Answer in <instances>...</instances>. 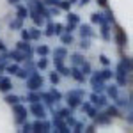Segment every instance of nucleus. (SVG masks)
I'll return each mask as SVG.
<instances>
[{"instance_id":"obj_1","label":"nucleus","mask_w":133,"mask_h":133,"mask_svg":"<svg viewBox=\"0 0 133 133\" xmlns=\"http://www.w3.org/2000/svg\"><path fill=\"white\" fill-rule=\"evenodd\" d=\"M27 87H29V91H37L39 87H43V76L36 71V69H34V71L30 73V76L27 78Z\"/></svg>"},{"instance_id":"obj_2","label":"nucleus","mask_w":133,"mask_h":133,"mask_svg":"<svg viewBox=\"0 0 133 133\" xmlns=\"http://www.w3.org/2000/svg\"><path fill=\"white\" fill-rule=\"evenodd\" d=\"M12 107H14V114H16V123L23 124L25 121H27V114H29L27 107H23V105H20V103H16V105H12Z\"/></svg>"},{"instance_id":"obj_3","label":"nucleus","mask_w":133,"mask_h":133,"mask_svg":"<svg viewBox=\"0 0 133 133\" xmlns=\"http://www.w3.org/2000/svg\"><path fill=\"white\" fill-rule=\"evenodd\" d=\"M103 82H105V80L99 76V73H94V75L91 76V85H92V89H94V92H98V94H99V92L105 91V87H107V85H105Z\"/></svg>"},{"instance_id":"obj_4","label":"nucleus","mask_w":133,"mask_h":133,"mask_svg":"<svg viewBox=\"0 0 133 133\" xmlns=\"http://www.w3.org/2000/svg\"><path fill=\"white\" fill-rule=\"evenodd\" d=\"M55 115V119H53V126H55V131H59V133H69L71 131V128L68 126V124L62 121L61 117L57 115V114H53Z\"/></svg>"},{"instance_id":"obj_5","label":"nucleus","mask_w":133,"mask_h":133,"mask_svg":"<svg viewBox=\"0 0 133 133\" xmlns=\"http://www.w3.org/2000/svg\"><path fill=\"white\" fill-rule=\"evenodd\" d=\"M50 128H51V124L43 121V119H39V121H36L32 124V131H36V133H46V131H50Z\"/></svg>"},{"instance_id":"obj_6","label":"nucleus","mask_w":133,"mask_h":133,"mask_svg":"<svg viewBox=\"0 0 133 133\" xmlns=\"http://www.w3.org/2000/svg\"><path fill=\"white\" fill-rule=\"evenodd\" d=\"M117 73H123V75L131 73V59L130 57H123V61L119 62V66H117Z\"/></svg>"},{"instance_id":"obj_7","label":"nucleus","mask_w":133,"mask_h":133,"mask_svg":"<svg viewBox=\"0 0 133 133\" xmlns=\"http://www.w3.org/2000/svg\"><path fill=\"white\" fill-rule=\"evenodd\" d=\"M30 112L37 117V119H44L46 117V112H44V107H43L39 101H36V103H32L30 105Z\"/></svg>"},{"instance_id":"obj_8","label":"nucleus","mask_w":133,"mask_h":133,"mask_svg":"<svg viewBox=\"0 0 133 133\" xmlns=\"http://www.w3.org/2000/svg\"><path fill=\"white\" fill-rule=\"evenodd\" d=\"M91 101L96 107H107V96H103V92H92L91 94Z\"/></svg>"},{"instance_id":"obj_9","label":"nucleus","mask_w":133,"mask_h":133,"mask_svg":"<svg viewBox=\"0 0 133 133\" xmlns=\"http://www.w3.org/2000/svg\"><path fill=\"white\" fill-rule=\"evenodd\" d=\"M7 57L9 59H12V61H16V62H21V61H27V59H30L25 51H20V50H14V51H9L7 53Z\"/></svg>"},{"instance_id":"obj_10","label":"nucleus","mask_w":133,"mask_h":133,"mask_svg":"<svg viewBox=\"0 0 133 133\" xmlns=\"http://www.w3.org/2000/svg\"><path fill=\"white\" fill-rule=\"evenodd\" d=\"M80 103H82V98H80V96H76V94H73V92L68 94V107H69L71 110L73 108H78Z\"/></svg>"},{"instance_id":"obj_11","label":"nucleus","mask_w":133,"mask_h":133,"mask_svg":"<svg viewBox=\"0 0 133 133\" xmlns=\"http://www.w3.org/2000/svg\"><path fill=\"white\" fill-rule=\"evenodd\" d=\"M115 41L119 46H126V43H128V37H126V32L121 29V27H117L115 29Z\"/></svg>"},{"instance_id":"obj_12","label":"nucleus","mask_w":133,"mask_h":133,"mask_svg":"<svg viewBox=\"0 0 133 133\" xmlns=\"http://www.w3.org/2000/svg\"><path fill=\"white\" fill-rule=\"evenodd\" d=\"M69 75H71V76L75 78V80H76V82H80V83L85 82V75L80 71V68H78V66H73L71 69H69Z\"/></svg>"},{"instance_id":"obj_13","label":"nucleus","mask_w":133,"mask_h":133,"mask_svg":"<svg viewBox=\"0 0 133 133\" xmlns=\"http://www.w3.org/2000/svg\"><path fill=\"white\" fill-rule=\"evenodd\" d=\"M110 115H107V114H96L94 115V121H96V124H99V126H107V124L110 123Z\"/></svg>"},{"instance_id":"obj_14","label":"nucleus","mask_w":133,"mask_h":133,"mask_svg":"<svg viewBox=\"0 0 133 133\" xmlns=\"http://www.w3.org/2000/svg\"><path fill=\"white\" fill-rule=\"evenodd\" d=\"M101 37L105 41H110V23L108 21L101 23Z\"/></svg>"},{"instance_id":"obj_15","label":"nucleus","mask_w":133,"mask_h":133,"mask_svg":"<svg viewBox=\"0 0 133 133\" xmlns=\"http://www.w3.org/2000/svg\"><path fill=\"white\" fill-rule=\"evenodd\" d=\"M16 50H20V51H27V55H29V57L32 55V48H30V44H29V41H23V39L18 43Z\"/></svg>"},{"instance_id":"obj_16","label":"nucleus","mask_w":133,"mask_h":133,"mask_svg":"<svg viewBox=\"0 0 133 133\" xmlns=\"http://www.w3.org/2000/svg\"><path fill=\"white\" fill-rule=\"evenodd\" d=\"M12 89V83L9 78H0V91L2 92H9Z\"/></svg>"},{"instance_id":"obj_17","label":"nucleus","mask_w":133,"mask_h":133,"mask_svg":"<svg viewBox=\"0 0 133 133\" xmlns=\"http://www.w3.org/2000/svg\"><path fill=\"white\" fill-rule=\"evenodd\" d=\"M107 89V94L112 98V99H115L117 96H119V87L117 85H110V87H105Z\"/></svg>"},{"instance_id":"obj_18","label":"nucleus","mask_w":133,"mask_h":133,"mask_svg":"<svg viewBox=\"0 0 133 133\" xmlns=\"http://www.w3.org/2000/svg\"><path fill=\"white\" fill-rule=\"evenodd\" d=\"M39 96H41V99L44 103H46V105H48V107H53V101H55V99H53V98H51V94L50 92H41V94H39Z\"/></svg>"},{"instance_id":"obj_19","label":"nucleus","mask_w":133,"mask_h":133,"mask_svg":"<svg viewBox=\"0 0 133 133\" xmlns=\"http://www.w3.org/2000/svg\"><path fill=\"white\" fill-rule=\"evenodd\" d=\"M16 14H18V18H20V20H25V18L29 16V7L20 5V7H18V11H16Z\"/></svg>"},{"instance_id":"obj_20","label":"nucleus","mask_w":133,"mask_h":133,"mask_svg":"<svg viewBox=\"0 0 133 133\" xmlns=\"http://www.w3.org/2000/svg\"><path fill=\"white\" fill-rule=\"evenodd\" d=\"M71 62H73V66H80L83 62V55L82 53H73L71 55Z\"/></svg>"},{"instance_id":"obj_21","label":"nucleus","mask_w":133,"mask_h":133,"mask_svg":"<svg viewBox=\"0 0 133 133\" xmlns=\"http://www.w3.org/2000/svg\"><path fill=\"white\" fill-rule=\"evenodd\" d=\"M30 69H27V68H25V69H21V68H18V71H16V76H20V78H23V80H27V78H29V76H30Z\"/></svg>"},{"instance_id":"obj_22","label":"nucleus","mask_w":133,"mask_h":133,"mask_svg":"<svg viewBox=\"0 0 133 133\" xmlns=\"http://www.w3.org/2000/svg\"><path fill=\"white\" fill-rule=\"evenodd\" d=\"M91 21L92 23H98V25H101V23H105V18H103V14H99V12H94V14H92L91 16Z\"/></svg>"},{"instance_id":"obj_23","label":"nucleus","mask_w":133,"mask_h":133,"mask_svg":"<svg viewBox=\"0 0 133 133\" xmlns=\"http://www.w3.org/2000/svg\"><path fill=\"white\" fill-rule=\"evenodd\" d=\"M27 101H30V103L41 101V96H39V94H37L36 91H30V92H29V96H27Z\"/></svg>"},{"instance_id":"obj_24","label":"nucleus","mask_w":133,"mask_h":133,"mask_svg":"<svg viewBox=\"0 0 133 133\" xmlns=\"http://www.w3.org/2000/svg\"><path fill=\"white\" fill-rule=\"evenodd\" d=\"M36 51H37V55H41V57H46V55L50 53V48H48V46H44V44H39V46L36 48Z\"/></svg>"},{"instance_id":"obj_25","label":"nucleus","mask_w":133,"mask_h":133,"mask_svg":"<svg viewBox=\"0 0 133 133\" xmlns=\"http://www.w3.org/2000/svg\"><path fill=\"white\" fill-rule=\"evenodd\" d=\"M80 34H82V37H91L92 36V30L89 25H82L80 27Z\"/></svg>"},{"instance_id":"obj_26","label":"nucleus","mask_w":133,"mask_h":133,"mask_svg":"<svg viewBox=\"0 0 133 133\" xmlns=\"http://www.w3.org/2000/svg\"><path fill=\"white\" fill-rule=\"evenodd\" d=\"M4 101H5V103H9V105H16V103L20 101V98H18L16 94H7Z\"/></svg>"},{"instance_id":"obj_27","label":"nucleus","mask_w":133,"mask_h":133,"mask_svg":"<svg viewBox=\"0 0 133 133\" xmlns=\"http://www.w3.org/2000/svg\"><path fill=\"white\" fill-rule=\"evenodd\" d=\"M48 37H51V36H55V23H51V21H48L46 23V32H44Z\"/></svg>"},{"instance_id":"obj_28","label":"nucleus","mask_w":133,"mask_h":133,"mask_svg":"<svg viewBox=\"0 0 133 133\" xmlns=\"http://www.w3.org/2000/svg\"><path fill=\"white\" fill-rule=\"evenodd\" d=\"M61 41L64 43V44H71V43H73V36H71V32L61 34Z\"/></svg>"},{"instance_id":"obj_29","label":"nucleus","mask_w":133,"mask_h":133,"mask_svg":"<svg viewBox=\"0 0 133 133\" xmlns=\"http://www.w3.org/2000/svg\"><path fill=\"white\" fill-rule=\"evenodd\" d=\"M99 76H101L103 80H110V78L114 76V73H112V69H108V68H107V69L99 71Z\"/></svg>"},{"instance_id":"obj_30","label":"nucleus","mask_w":133,"mask_h":133,"mask_svg":"<svg viewBox=\"0 0 133 133\" xmlns=\"http://www.w3.org/2000/svg\"><path fill=\"white\" fill-rule=\"evenodd\" d=\"M59 9H62V11H69V7H71V2L69 0H59Z\"/></svg>"},{"instance_id":"obj_31","label":"nucleus","mask_w":133,"mask_h":133,"mask_svg":"<svg viewBox=\"0 0 133 133\" xmlns=\"http://www.w3.org/2000/svg\"><path fill=\"white\" fill-rule=\"evenodd\" d=\"M80 71H82L83 75H91V64L83 61L82 64H80Z\"/></svg>"},{"instance_id":"obj_32","label":"nucleus","mask_w":133,"mask_h":133,"mask_svg":"<svg viewBox=\"0 0 133 133\" xmlns=\"http://www.w3.org/2000/svg\"><path fill=\"white\" fill-rule=\"evenodd\" d=\"M9 27L12 29V30H14V29H20V30H21V27H23V20H20V18H18V20H12L9 23Z\"/></svg>"},{"instance_id":"obj_33","label":"nucleus","mask_w":133,"mask_h":133,"mask_svg":"<svg viewBox=\"0 0 133 133\" xmlns=\"http://www.w3.org/2000/svg\"><path fill=\"white\" fill-rule=\"evenodd\" d=\"M53 114H57V115H59L61 119H66V117H68V115L71 114V108L68 107V108H62V110H59V112H53Z\"/></svg>"},{"instance_id":"obj_34","label":"nucleus","mask_w":133,"mask_h":133,"mask_svg":"<svg viewBox=\"0 0 133 133\" xmlns=\"http://www.w3.org/2000/svg\"><path fill=\"white\" fill-rule=\"evenodd\" d=\"M29 34H30V39H39L41 30H39L37 27H34V29H30V30H29Z\"/></svg>"},{"instance_id":"obj_35","label":"nucleus","mask_w":133,"mask_h":133,"mask_svg":"<svg viewBox=\"0 0 133 133\" xmlns=\"http://www.w3.org/2000/svg\"><path fill=\"white\" fill-rule=\"evenodd\" d=\"M107 115H110V117H117V115H119L117 107H108V108H107Z\"/></svg>"},{"instance_id":"obj_36","label":"nucleus","mask_w":133,"mask_h":133,"mask_svg":"<svg viewBox=\"0 0 133 133\" xmlns=\"http://www.w3.org/2000/svg\"><path fill=\"white\" fill-rule=\"evenodd\" d=\"M4 69H5L7 73H11V75H16V71H18V66H16V64H9V66L5 64V68H4Z\"/></svg>"},{"instance_id":"obj_37","label":"nucleus","mask_w":133,"mask_h":133,"mask_svg":"<svg viewBox=\"0 0 133 133\" xmlns=\"http://www.w3.org/2000/svg\"><path fill=\"white\" fill-rule=\"evenodd\" d=\"M68 21H69V23H75V25H78V14H75V12H68Z\"/></svg>"},{"instance_id":"obj_38","label":"nucleus","mask_w":133,"mask_h":133,"mask_svg":"<svg viewBox=\"0 0 133 133\" xmlns=\"http://www.w3.org/2000/svg\"><path fill=\"white\" fill-rule=\"evenodd\" d=\"M50 94H51V98H53L55 101H61V99H62V94H61L59 91H57V89H51Z\"/></svg>"},{"instance_id":"obj_39","label":"nucleus","mask_w":133,"mask_h":133,"mask_svg":"<svg viewBox=\"0 0 133 133\" xmlns=\"http://www.w3.org/2000/svg\"><path fill=\"white\" fill-rule=\"evenodd\" d=\"M59 80H61V76H59V73H55V71H53V73L50 75V82L53 83V85H57V83H59Z\"/></svg>"},{"instance_id":"obj_40","label":"nucleus","mask_w":133,"mask_h":133,"mask_svg":"<svg viewBox=\"0 0 133 133\" xmlns=\"http://www.w3.org/2000/svg\"><path fill=\"white\" fill-rule=\"evenodd\" d=\"M37 68H39V69H46V68H48V61H46L44 57L39 59V61H37Z\"/></svg>"},{"instance_id":"obj_41","label":"nucleus","mask_w":133,"mask_h":133,"mask_svg":"<svg viewBox=\"0 0 133 133\" xmlns=\"http://www.w3.org/2000/svg\"><path fill=\"white\" fill-rule=\"evenodd\" d=\"M64 66V57H59V55H55V68L59 69V68H62Z\"/></svg>"},{"instance_id":"obj_42","label":"nucleus","mask_w":133,"mask_h":133,"mask_svg":"<svg viewBox=\"0 0 133 133\" xmlns=\"http://www.w3.org/2000/svg\"><path fill=\"white\" fill-rule=\"evenodd\" d=\"M105 9H107V7H105ZM105 20L108 21V23H114V21H115L114 20V12L110 9H107V18H105Z\"/></svg>"},{"instance_id":"obj_43","label":"nucleus","mask_w":133,"mask_h":133,"mask_svg":"<svg viewBox=\"0 0 133 133\" xmlns=\"http://www.w3.org/2000/svg\"><path fill=\"white\" fill-rule=\"evenodd\" d=\"M80 46H82L83 50H87V48L91 46V43H89V37H82V43H80Z\"/></svg>"},{"instance_id":"obj_44","label":"nucleus","mask_w":133,"mask_h":133,"mask_svg":"<svg viewBox=\"0 0 133 133\" xmlns=\"http://www.w3.org/2000/svg\"><path fill=\"white\" fill-rule=\"evenodd\" d=\"M55 55H59V57H66L68 51H66V48H55Z\"/></svg>"},{"instance_id":"obj_45","label":"nucleus","mask_w":133,"mask_h":133,"mask_svg":"<svg viewBox=\"0 0 133 133\" xmlns=\"http://www.w3.org/2000/svg\"><path fill=\"white\" fill-rule=\"evenodd\" d=\"M21 39H23V41H30V34H29V30L21 29Z\"/></svg>"},{"instance_id":"obj_46","label":"nucleus","mask_w":133,"mask_h":133,"mask_svg":"<svg viewBox=\"0 0 133 133\" xmlns=\"http://www.w3.org/2000/svg\"><path fill=\"white\" fill-rule=\"evenodd\" d=\"M99 62H101L103 66H108V64H110V59H108L107 55H99Z\"/></svg>"},{"instance_id":"obj_47","label":"nucleus","mask_w":133,"mask_h":133,"mask_svg":"<svg viewBox=\"0 0 133 133\" xmlns=\"http://www.w3.org/2000/svg\"><path fill=\"white\" fill-rule=\"evenodd\" d=\"M87 115H89V117H92V119H94V115H96V114H98V108H94V107H91V108H89V110H87Z\"/></svg>"},{"instance_id":"obj_48","label":"nucleus","mask_w":133,"mask_h":133,"mask_svg":"<svg viewBox=\"0 0 133 133\" xmlns=\"http://www.w3.org/2000/svg\"><path fill=\"white\" fill-rule=\"evenodd\" d=\"M69 92L76 94V96H80V98H83V96H85V91H83V89H73V91H69Z\"/></svg>"},{"instance_id":"obj_49","label":"nucleus","mask_w":133,"mask_h":133,"mask_svg":"<svg viewBox=\"0 0 133 133\" xmlns=\"http://www.w3.org/2000/svg\"><path fill=\"white\" fill-rule=\"evenodd\" d=\"M62 30H64V27H62L61 23H55V36H61Z\"/></svg>"},{"instance_id":"obj_50","label":"nucleus","mask_w":133,"mask_h":133,"mask_svg":"<svg viewBox=\"0 0 133 133\" xmlns=\"http://www.w3.org/2000/svg\"><path fill=\"white\" fill-rule=\"evenodd\" d=\"M57 71L61 73V75H64V76H69V69H68V68H66V66H62V68H59V69H57Z\"/></svg>"},{"instance_id":"obj_51","label":"nucleus","mask_w":133,"mask_h":133,"mask_svg":"<svg viewBox=\"0 0 133 133\" xmlns=\"http://www.w3.org/2000/svg\"><path fill=\"white\" fill-rule=\"evenodd\" d=\"M21 131L30 133V131H32V124H29V123H23V128H21Z\"/></svg>"},{"instance_id":"obj_52","label":"nucleus","mask_w":133,"mask_h":133,"mask_svg":"<svg viewBox=\"0 0 133 133\" xmlns=\"http://www.w3.org/2000/svg\"><path fill=\"white\" fill-rule=\"evenodd\" d=\"M91 107H92L91 103H80V108H82L83 112H87V110H89V108H91Z\"/></svg>"},{"instance_id":"obj_53","label":"nucleus","mask_w":133,"mask_h":133,"mask_svg":"<svg viewBox=\"0 0 133 133\" xmlns=\"http://www.w3.org/2000/svg\"><path fill=\"white\" fill-rule=\"evenodd\" d=\"M75 27H76L75 23H68V25H66V32H73V30H75Z\"/></svg>"},{"instance_id":"obj_54","label":"nucleus","mask_w":133,"mask_h":133,"mask_svg":"<svg viewBox=\"0 0 133 133\" xmlns=\"http://www.w3.org/2000/svg\"><path fill=\"white\" fill-rule=\"evenodd\" d=\"M94 130H96V126H94V124H89V126L85 128V131H87V133H92Z\"/></svg>"},{"instance_id":"obj_55","label":"nucleus","mask_w":133,"mask_h":133,"mask_svg":"<svg viewBox=\"0 0 133 133\" xmlns=\"http://www.w3.org/2000/svg\"><path fill=\"white\" fill-rule=\"evenodd\" d=\"M44 4H48V5H57L59 0H44Z\"/></svg>"},{"instance_id":"obj_56","label":"nucleus","mask_w":133,"mask_h":133,"mask_svg":"<svg viewBox=\"0 0 133 133\" xmlns=\"http://www.w3.org/2000/svg\"><path fill=\"white\" fill-rule=\"evenodd\" d=\"M98 5H101V7H107V5H108V2H107V0H98Z\"/></svg>"},{"instance_id":"obj_57","label":"nucleus","mask_w":133,"mask_h":133,"mask_svg":"<svg viewBox=\"0 0 133 133\" xmlns=\"http://www.w3.org/2000/svg\"><path fill=\"white\" fill-rule=\"evenodd\" d=\"M0 51H5V46H4V43L0 41Z\"/></svg>"},{"instance_id":"obj_58","label":"nucleus","mask_w":133,"mask_h":133,"mask_svg":"<svg viewBox=\"0 0 133 133\" xmlns=\"http://www.w3.org/2000/svg\"><path fill=\"white\" fill-rule=\"evenodd\" d=\"M80 4H82V5H85V4H89V0H82Z\"/></svg>"},{"instance_id":"obj_59","label":"nucleus","mask_w":133,"mask_h":133,"mask_svg":"<svg viewBox=\"0 0 133 133\" xmlns=\"http://www.w3.org/2000/svg\"><path fill=\"white\" fill-rule=\"evenodd\" d=\"M9 4H18V0H9Z\"/></svg>"},{"instance_id":"obj_60","label":"nucleus","mask_w":133,"mask_h":133,"mask_svg":"<svg viewBox=\"0 0 133 133\" xmlns=\"http://www.w3.org/2000/svg\"><path fill=\"white\" fill-rule=\"evenodd\" d=\"M69 2H71V4H75V2H76V0H69Z\"/></svg>"}]
</instances>
